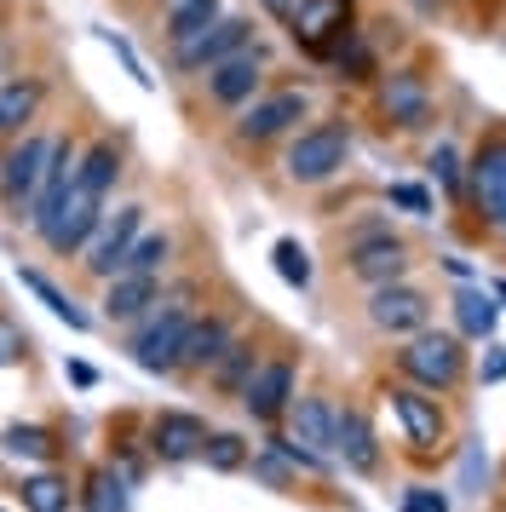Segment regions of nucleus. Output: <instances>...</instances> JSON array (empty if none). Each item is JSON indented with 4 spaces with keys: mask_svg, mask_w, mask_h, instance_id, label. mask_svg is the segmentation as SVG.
Returning a JSON list of instances; mask_svg holds the SVG:
<instances>
[{
    "mask_svg": "<svg viewBox=\"0 0 506 512\" xmlns=\"http://www.w3.org/2000/svg\"><path fill=\"white\" fill-rule=\"evenodd\" d=\"M495 294H506V282H501V288H495Z\"/></svg>",
    "mask_w": 506,
    "mask_h": 512,
    "instance_id": "obj_45",
    "label": "nucleus"
},
{
    "mask_svg": "<svg viewBox=\"0 0 506 512\" xmlns=\"http://www.w3.org/2000/svg\"><path fill=\"white\" fill-rule=\"evenodd\" d=\"M167 259H173V236L167 231H138L133 248H127V259H121V271L127 277H156V271H167ZM115 271V277H121Z\"/></svg>",
    "mask_w": 506,
    "mask_h": 512,
    "instance_id": "obj_27",
    "label": "nucleus"
},
{
    "mask_svg": "<svg viewBox=\"0 0 506 512\" xmlns=\"http://www.w3.org/2000/svg\"><path fill=\"white\" fill-rule=\"evenodd\" d=\"M202 81H207V98H213L219 110H242V104H253V98H259V87H265V52L242 47L236 58L213 64Z\"/></svg>",
    "mask_w": 506,
    "mask_h": 512,
    "instance_id": "obj_12",
    "label": "nucleus"
},
{
    "mask_svg": "<svg viewBox=\"0 0 506 512\" xmlns=\"http://www.w3.org/2000/svg\"><path fill=\"white\" fill-rule=\"evenodd\" d=\"M253 369H259L253 346H248V340H230L225 357L213 363V386H219V392H236V397H242V386L253 380Z\"/></svg>",
    "mask_w": 506,
    "mask_h": 512,
    "instance_id": "obj_29",
    "label": "nucleus"
},
{
    "mask_svg": "<svg viewBox=\"0 0 506 512\" xmlns=\"http://www.w3.org/2000/svg\"><path fill=\"white\" fill-rule=\"evenodd\" d=\"M225 18V0H161V35L179 47L190 35H202L207 24Z\"/></svg>",
    "mask_w": 506,
    "mask_h": 512,
    "instance_id": "obj_23",
    "label": "nucleus"
},
{
    "mask_svg": "<svg viewBox=\"0 0 506 512\" xmlns=\"http://www.w3.org/2000/svg\"><path fill=\"white\" fill-rule=\"evenodd\" d=\"M501 231H506V225H501Z\"/></svg>",
    "mask_w": 506,
    "mask_h": 512,
    "instance_id": "obj_46",
    "label": "nucleus"
},
{
    "mask_svg": "<svg viewBox=\"0 0 506 512\" xmlns=\"http://www.w3.org/2000/svg\"><path fill=\"white\" fill-rule=\"evenodd\" d=\"M455 311H460V328H466V334H495V300H489V294L466 288L455 300Z\"/></svg>",
    "mask_w": 506,
    "mask_h": 512,
    "instance_id": "obj_35",
    "label": "nucleus"
},
{
    "mask_svg": "<svg viewBox=\"0 0 506 512\" xmlns=\"http://www.w3.org/2000/svg\"><path fill=\"white\" fill-rule=\"evenodd\" d=\"M294 386L299 374L288 357H265L259 369H253V380L242 386V409H248L259 426H276V420L288 415V403H294Z\"/></svg>",
    "mask_w": 506,
    "mask_h": 512,
    "instance_id": "obj_11",
    "label": "nucleus"
},
{
    "mask_svg": "<svg viewBox=\"0 0 506 512\" xmlns=\"http://www.w3.org/2000/svg\"><path fill=\"white\" fill-rule=\"evenodd\" d=\"M483 380H506V346L489 351V363H483Z\"/></svg>",
    "mask_w": 506,
    "mask_h": 512,
    "instance_id": "obj_41",
    "label": "nucleus"
},
{
    "mask_svg": "<svg viewBox=\"0 0 506 512\" xmlns=\"http://www.w3.org/2000/svg\"><path fill=\"white\" fill-rule=\"evenodd\" d=\"M265 12H271L276 24H288V18L299 12V0H265Z\"/></svg>",
    "mask_w": 506,
    "mask_h": 512,
    "instance_id": "obj_42",
    "label": "nucleus"
},
{
    "mask_svg": "<svg viewBox=\"0 0 506 512\" xmlns=\"http://www.w3.org/2000/svg\"><path fill=\"white\" fill-rule=\"evenodd\" d=\"M426 317H432L426 294H414V288H403V282L374 288V300H368V323L380 328V334H420Z\"/></svg>",
    "mask_w": 506,
    "mask_h": 512,
    "instance_id": "obj_15",
    "label": "nucleus"
},
{
    "mask_svg": "<svg viewBox=\"0 0 506 512\" xmlns=\"http://www.w3.org/2000/svg\"><path fill=\"white\" fill-rule=\"evenodd\" d=\"M472 202H478V213L489 219V225H506V139H489L472 156Z\"/></svg>",
    "mask_w": 506,
    "mask_h": 512,
    "instance_id": "obj_17",
    "label": "nucleus"
},
{
    "mask_svg": "<svg viewBox=\"0 0 506 512\" xmlns=\"http://www.w3.org/2000/svg\"><path fill=\"white\" fill-rule=\"evenodd\" d=\"M426 167H432V179L443 190H460V156H455V144H437L432 156H426Z\"/></svg>",
    "mask_w": 506,
    "mask_h": 512,
    "instance_id": "obj_36",
    "label": "nucleus"
},
{
    "mask_svg": "<svg viewBox=\"0 0 506 512\" xmlns=\"http://www.w3.org/2000/svg\"><path fill=\"white\" fill-rule=\"evenodd\" d=\"M202 461L213 466V472H242V466H248V443L236 438V432H207Z\"/></svg>",
    "mask_w": 506,
    "mask_h": 512,
    "instance_id": "obj_33",
    "label": "nucleus"
},
{
    "mask_svg": "<svg viewBox=\"0 0 506 512\" xmlns=\"http://www.w3.org/2000/svg\"><path fill=\"white\" fill-rule=\"evenodd\" d=\"M104 41H110V52H115V58H121V64H127V75H133L138 87H156V75L144 70V58H138V52L127 47V41H121V35H115V29H104Z\"/></svg>",
    "mask_w": 506,
    "mask_h": 512,
    "instance_id": "obj_38",
    "label": "nucleus"
},
{
    "mask_svg": "<svg viewBox=\"0 0 506 512\" xmlns=\"http://www.w3.org/2000/svg\"><path fill=\"white\" fill-rule=\"evenodd\" d=\"M69 380H75V386H92L98 374H92V363H69Z\"/></svg>",
    "mask_w": 506,
    "mask_h": 512,
    "instance_id": "obj_43",
    "label": "nucleus"
},
{
    "mask_svg": "<svg viewBox=\"0 0 506 512\" xmlns=\"http://www.w3.org/2000/svg\"><path fill=\"white\" fill-rule=\"evenodd\" d=\"M41 104H46L41 75H12V81H0V139L29 133V121L41 116Z\"/></svg>",
    "mask_w": 506,
    "mask_h": 512,
    "instance_id": "obj_20",
    "label": "nucleus"
},
{
    "mask_svg": "<svg viewBox=\"0 0 506 512\" xmlns=\"http://www.w3.org/2000/svg\"><path fill=\"white\" fill-rule=\"evenodd\" d=\"M288 420H294V443L305 449H334V403L328 397H294L288 403Z\"/></svg>",
    "mask_w": 506,
    "mask_h": 512,
    "instance_id": "obj_25",
    "label": "nucleus"
},
{
    "mask_svg": "<svg viewBox=\"0 0 506 512\" xmlns=\"http://www.w3.org/2000/svg\"><path fill=\"white\" fill-rule=\"evenodd\" d=\"M18 277H23V288H29V294H35V300L52 311V317H64L69 328H92V317H87V311H81L75 300H69V294H64V288H58L52 277H46V271H18Z\"/></svg>",
    "mask_w": 506,
    "mask_h": 512,
    "instance_id": "obj_28",
    "label": "nucleus"
},
{
    "mask_svg": "<svg viewBox=\"0 0 506 512\" xmlns=\"http://www.w3.org/2000/svg\"><path fill=\"white\" fill-rule=\"evenodd\" d=\"M150 305H161V282L156 277H110L104 282V317L110 323H133V317H144Z\"/></svg>",
    "mask_w": 506,
    "mask_h": 512,
    "instance_id": "obj_22",
    "label": "nucleus"
},
{
    "mask_svg": "<svg viewBox=\"0 0 506 512\" xmlns=\"http://www.w3.org/2000/svg\"><path fill=\"white\" fill-rule=\"evenodd\" d=\"M81 507L87 512H127V484L115 478L110 466H98L87 478V489H81Z\"/></svg>",
    "mask_w": 506,
    "mask_h": 512,
    "instance_id": "obj_31",
    "label": "nucleus"
},
{
    "mask_svg": "<svg viewBox=\"0 0 506 512\" xmlns=\"http://www.w3.org/2000/svg\"><path fill=\"white\" fill-rule=\"evenodd\" d=\"M374 98H380V116H386L391 127H403V133H420V127L432 121V87H426V75H414V70L380 75Z\"/></svg>",
    "mask_w": 506,
    "mask_h": 512,
    "instance_id": "obj_10",
    "label": "nucleus"
},
{
    "mask_svg": "<svg viewBox=\"0 0 506 512\" xmlns=\"http://www.w3.org/2000/svg\"><path fill=\"white\" fill-rule=\"evenodd\" d=\"M242 47H253V24L248 18H219V24H207L202 35L179 41V47H173V64H179L184 75H207L213 64L236 58Z\"/></svg>",
    "mask_w": 506,
    "mask_h": 512,
    "instance_id": "obj_6",
    "label": "nucleus"
},
{
    "mask_svg": "<svg viewBox=\"0 0 506 512\" xmlns=\"http://www.w3.org/2000/svg\"><path fill=\"white\" fill-rule=\"evenodd\" d=\"M190 305H161L150 323L133 334V363L138 369H150V374H173L179 369V340H184V328H190Z\"/></svg>",
    "mask_w": 506,
    "mask_h": 512,
    "instance_id": "obj_7",
    "label": "nucleus"
},
{
    "mask_svg": "<svg viewBox=\"0 0 506 512\" xmlns=\"http://www.w3.org/2000/svg\"><path fill=\"white\" fill-rule=\"evenodd\" d=\"M391 202H397V208H409V213H420V219L432 213V196H426L420 185H391Z\"/></svg>",
    "mask_w": 506,
    "mask_h": 512,
    "instance_id": "obj_39",
    "label": "nucleus"
},
{
    "mask_svg": "<svg viewBox=\"0 0 506 512\" xmlns=\"http://www.w3.org/2000/svg\"><path fill=\"white\" fill-rule=\"evenodd\" d=\"M69 501H75V495H69V484L64 478H58V472H29V478H23V507L29 512H69Z\"/></svg>",
    "mask_w": 506,
    "mask_h": 512,
    "instance_id": "obj_30",
    "label": "nucleus"
},
{
    "mask_svg": "<svg viewBox=\"0 0 506 512\" xmlns=\"http://www.w3.org/2000/svg\"><path fill=\"white\" fill-rule=\"evenodd\" d=\"M0 455H6L12 466H52L58 461V438H52L46 426H6Z\"/></svg>",
    "mask_w": 506,
    "mask_h": 512,
    "instance_id": "obj_26",
    "label": "nucleus"
},
{
    "mask_svg": "<svg viewBox=\"0 0 506 512\" xmlns=\"http://www.w3.org/2000/svg\"><path fill=\"white\" fill-rule=\"evenodd\" d=\"M271 259H276V277L288 282V288H311V254H305V242L282 236L271 248Z\"/></svg>",
    "mask_w": 506,
    "mask_h": 512,
    "instance_id": "obj_32",
    "label": "nucleus"
},
{
    "mask_svg": "<svg viewBox=\"0 0 506 512\" xmlns=\"http://www.w3.org/2000/svg\"><path fill=\"white\" fill-rule=\"evenodd\" d=\"M75 144L69 139H52V150H46V173H41V190H35V202L23 208V219H29V231L41 236L46 231V219L58 213V202L69 196V185H75Z\"/></svg>",
    "mask_w": 506,
    "mask_h": 512,
    "instance_id": "obj_14",
    "label": "nucleus"
},
{
    "mask_svg": "<svg viewBox=\"0 0 506 512\" xmlns=\"http://www.w3.org/2000/svg\"><path fill=\"white\" fill-rule=\"evenodd\" d=\"M98 219H104V202H98L92 190L69 185V196L58 202V213L46 219L41 242H46V248H52L58 259H69V254H81V248H87V236L98 231Z\"/></svg>",
    "mask_w": 506,
    "mask_h": 512,
    "instance_id": "obj_9",
    "label": "nucleus"
},
{
    "mask_svg": "<svg viewBox=\"0 0 506 512\" xmlns=\"http://www.w3.org/2000/svg\"><path fill=\"white\" fill-rule=\"evenodd\" d=\"M305 93H294V87H282V93H265L253 98V104H242V121H236V144H271V139H288L299 121H305Z\"/></svg>",
    "mask_w": 506,
    "mask_h": 512,
    "instance_id": "obj_5",
    "label": "nucleus"
},
{
    "mask_svg": "<svg viewBox=\"0 0 506 512\" xmlns=\"http://www.w3.org/2000/svg\"><path fill=\"white\" fill-rule=\"evenodd\" d=\"M403 512H449V501H443L437 489H409V495H403Z\"/></svg>",
    "mask_w": 506,
    "mask_h": 512,
    "instance_id": "obj_40",
    "label": "nucleus"
},
{
    "mask_svg": "<svg viewBox=\"0 0 506 512\" xmlns=\"http://www.w3.org/2000/svg\"><path fill=\"white\" fill-rule=\"evenodd\" d=\"M230 340H236V334H230V317H219V311L190 317V328H184V340H179V369H190V374L213 369V363L225 357Z\"/></svg>",
    "mask_w": 506,
    "mask_h": 512,
    "instance_id": "obj_19",
    "label": "nucleus"
},
{
    "mask_svg": "<svg viewBox=\"0 0 506 512\" xmlns=\"http://www.w3.org/2000/svg\"><path fill=\"white\" fill-rule=\"evenodd\" d=\"M23 357H29V334L0 317V369H12V363H23Z\"/></svg>",
    "mask_w": 506,
    "mask_h": 512,
    "instance_id": "obj_37",
    "label": "nucleus"
},
{
    "mask_svg": "<svg viewBox=\"0 0 506 512\" xmlns=\"http://www.w3.org/2000/svg\"><path fill=\"white\" fill-rule=\"evenodd\" d=\"M207 443V420L190 415V409H161L150 420V449H156L161 461H196Z\"/></svg>",
    "mask_w": 506,
    "mask_h": 512,
    "instance_id": "obj_18",
    "label": "nucleus"
},
{
    "mask_svg": "<svg viewBox=\"0 0 506 512\" xmlns=\"http://www.w3.org/2000/svg\"><path fill=\"white\" fill-rule=\"evenodd\" d=\"M144 231V208L138 202H127V208H115L98 219V231L87 236V248H81V265H87V277L110 282L115 271H121V259H127V248H133V236Z\"/></svg>",
    "mask_w": 506,
    "mask_h": 512,
    "instance_id": "obj_4",
    "label": "nucleus"
},
{
    "mask_svg": "<svg viewBox=\"0 0 506 512\" xmlns=\"http://www.w3.org/2000/svg\"><path fill=\"white\" fill-rule=\"evenodd\" d=\"M345 156H351V127H345V121H317V127H305V133L288 139L282 173H288L294 185H328L345 167Z\"/></svg>",
    "mask_w": 506,
    "mask_h": 512,
    "instance_id": "obj_1",
    "label": "nucleus"
},
{
    "mask_svg": "<svg viewBox=\"0 0 506 512\" xmlns=\"http://www.w3.org/2000/svg\"><path fill=\"white\" fill-rule=\"evenodd\" d=\"M334 449L345 455L351 472H380V438L363 409H334Z\"/></svg>",
    "mask_w": 506,
    "mask_h": 512,
    "instance_id": "obj_21",
    "label": "nucleus"
},
{
    "mask_svg": "<svg viewBox=\"0 0 506 512\" xmlns=\"http://www.w3.org/2000/svg\"><path fill=\"white\" fill-rule=\"evenodd\" d=\"M334 64H340V81H357V87H363V81H374V52H368V41L363 35H345L340 41V52H334Z\"/></svg>",
    "mask_w": 506,
    "mask_h": 512,
    "instance_id": "obj_34",
    "label": "nucleus"
},
{
    "mask_svg": "<svg viewBox=\"0 0 506 512\" xmlns=\"http://www.w3.org/2000/svg\"><path fill=\"white\" fill-rule=\"evenodd\" d=\"M288 29L311 58H334L345 35H357V12H351V0H299Z\"/></svg>",
    "mask_w": 506,
    "mask_h": 512,
    "instance_id": "obj_3",
    "label": "nucleus"
},
{
    "mask_svg": "<svg viewBox=\"0 0 506 512\" xmlns=\"http://www.w3.org/2000/svg\"><path fill=\"white\" fill-rule=\"evenodd\" d=\"M46 150H52V139H41V133H18L6 144V156H0V196H6V208H29L35 202L41 173H46Z\"/></svg>",
    "mask_w": 506,
    "mask_h": 512,
    "instance_id": "obj_8",
    "label": "nucleus"
},
{
    "mask_svg": "<svg viewBox=\"0 0 506 512\" xmlns=\"http://www.w3.org/2000/svg\"><path fill=\"white\" fill-rule=\"evenodd\" d=\"M115 179H121V150H115L110 139H92L81 156H75V185L92 190L98 202L115 190Z\"/></svg>",
    "mask_w": 506,
    "mask_h": 512,
    "instance_id": "obj_24",
    "label": "nucleus"
},
{
    "mask_svg": "<svg viewBox=\"0 0 506 512\" xmlns=\"http://www.w3.org/2000/svg\"><path fill=\"white\" fill-rule=\"evenodd\" d=\"M397 369L409 374L414 386H426V392H449L466 380V351H460L455 334H409V346L397 351Z\"/></svg>",
    "mask_w": 506,
    "mask_h": 512,
    "instance_id": "obj_2",
    "label": "nucleus"
},
{
    "mask_svg": "<svg viewBox=\"0 0 506 512\" xmlns=\"http://www.w3.org/2000/svg\"><path fill=\"white\" fill-rule=\"evenodd\" d=\"M391 415L403 420V432H409V443L420 449V455L449 438V420H443V409H437V397L414 392V386H391Z\"/></svg>",
    "mask_w": 506,
    "mask_h": 512,
    "instance_id": "obj_16",
    "label": "nucleus"
},
{
    "mask_svg": "<svg viewBox=\"0 0 506 512\" xmlns=\"http://www.w3.org/2000/svg\"><path fill=\"white\" fill-rule=\"evenodd\" d=\"M345 271H351L357 282H368V288H386V282H397L403 271H409V248H403L391 231L357 236L351 254H345Z\"/></svg>",
    "mask_w": 506,
    "mask_h": 512,
    "instance_id": "obj_13",
    "label": "nucleus"
},
{
    "mask_svg": "<svg viewBox=\"0 0 506 512\" xmlns=\"http://www.w3.org/2000/svg\"><path fill=\"white\" fill-rule=\"evenodd\" d=\"M0 70H6V52H0Z\"/></svg>",
    "mask_w": 506,
    "mask_h": 512,
    "instance_id": "obj_44",
    "label": "nucleus"
}]
</instances>
